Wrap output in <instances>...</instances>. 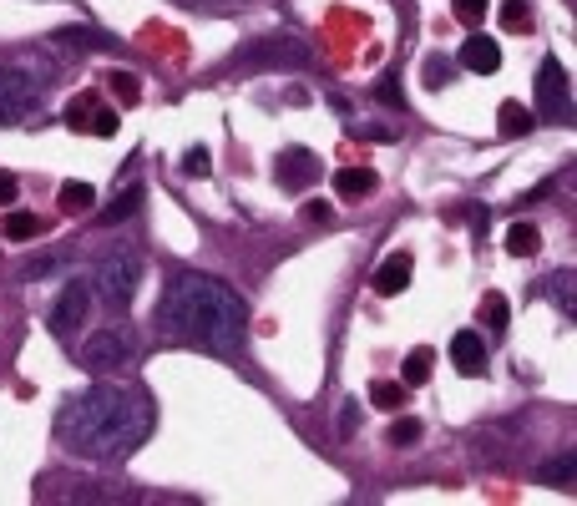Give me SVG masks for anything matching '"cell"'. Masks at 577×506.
<instances>
[{"instance_id":"cell-1","label":"cell","mask_w":577,"mask_h":506,"mask_svg":"<svg viewBox=\"0 0 577 506\" xmlns=\"http://www.w3.org/2000/svg\"><path fill=\"white\" fill-rule=\"evenodd\" d=\"M56 436L71 456L122 461L152 436V405L132 385H92L61 405Z\"/></svg>"},{"instance_id":"cell-2","label":"cell","mask_w":577,"mask_h":506,"mask_svg":"<svg viewBox=\"0 0 577 506\" xmlns=\"http://www.w3.org/2000/svg\"><path fill=\"white\" fill-rule=\"evenodd\" d=\"M162 324L198 350L238 355L243 334H249V309L213 274H178L168 294H162Z\"/></svg>"},{"instance_id":"cell-3","label":"cell","mask_w":577,"mask_h":506,"mask_svg":"<svg viewBox=\"0 0 577 506\" xmlns=\"http://www.w3.org/2000/svg\"><path fill=\"white\" fill-rule=\"evenodd\" d=\"M137 284H142V253H132V248L107 253V259L97 264V274H92V289L112 314H122L137 299Z\"/></svg>"},{"instance_id":"cell-4","label":"cell","mask_w":577,"mask_h":506,"mask_svg":"<svg viewBox=\"0 0 577 506\" xmlns=\"http://www.w3.org/2000/svg\"><path fill=\"white\" fill-rule=\"evenodd\" d=\"M41 107V81L21 66H0V127H21Z\"/></svg>"},{"instance_id":"cell-5","label":"cell","mask_w":577,"mask_h":506,"mask_svg":"<svg viewBox=\"0 0 577 506\" xmlns=\"http://www.w3.org/2000/svg\"><path fill=\"white\" fill-rule=\"evenodd\" d=\"M137 355V334L122 329V324H107V329H92L87 340H81V365L87 370H117Z\"/></svg>"},{"instance_id":"cell-6","label":"cell","mask_w":577,"mask_h":506,"mask_svg":"<svg viewBox=\"0 0 577 506\" xmlns=\"http://www.w3.org/2000/svg\"><path fill=\"white\" fill-rule=\"evenodd\" d=\"M537 117H547V122L572 117V87H567V71H562L557 56H547L542 71H537Z\"/></svg>"},{"instance_id":"cell-7","label":"cell","mask_w":577,"mask_h":506,"mask_svg":"<svg viewBox=\"0 0 577 506\" xmlns=\"http://www.w3.org/2000/svg\"><path fill=\"white\" fill-rule=\"evenodd\" d=\"M87 314H92V289L87 284H61V294L51 304V334L56 340H71V334L87 324Z\"/></svg>"},{"instance_id":"cell-8","label":"cell","mask_w":577,"mask_h":506,"mask_svg":"<svg viewBox=\"0 0 577 506\" xmlns=\"http://www.w3.org/2000/svg\"><path fill=\"white\" fill-rule=\"evenodd\" d=\"M238 61H249V66H304L309 61V46L294 41V36H274L264 46H249Z\"/></svg>"},{"instance_id":"cell-9","label":"cell","mask_w":577,"mask_h":506,"mask_svg":"<svg viewBox=\"0 0 577 506\" xmlns=\"http://www.w3.org/2000/svg\"><path fill=\"white\" fill-rule=\"evenodd\" d=\"M319 173L324 167L309 147H294V152L279 157V188H309V183H319Z\"/></svg>"},{"instance_id":"cell-10","label":"cell","mask_w":577,"mask_h":506,"mask_svg":"<svg viewBox=\"0 0 577 506\" xmlns=\"http://www.w3.org/2000/svg\"><path fill=\"white\" fill-rule=\"evenodd\" d=\"M451 360H456V370H461L466 380H476V375L486 370V345H481V334H476V329L451 334Z\"/></svg>"},{"instance_id":"cell-11","label":"cell","mask_w":577,"mask_h":506,"mask_svg":"<svg viewBox=\"0 0 577 506\" xmlns=\"http://www.w3.org/2000/svg\"><path fill=\"white\" fill-rule=\"evenodd\" d=\"M461 66L476 71V76H497V71H502V46L491 41V36H471V41L461 46Z\"/></svg>"},{"instance_id":"cell-12","label":"cell","mask_w":577,"mask_h":506,"mask_svg":"<svg viewBox=\"0 0 577 506\" xmlns=\"http://www.w3.org/2000/svg\"><path fill=\"white\" fill-rule=\"evenodd\" d=\"M537 481L557 486V491H572L577 486V451H557V456L537 461Z\"/></svg>"},{"instance_id":"cell-13","label":"cell","mask_w":577,"mask_h":506,"mask_svg":"<svg viewBox=\"0 0 577 506\" xmlns=\"http://www.w3.org/2000/svg\"><path fill=\"white\" fill-rule=\"evenodd\" d=\"M405 284H410V253H390V259L375 269V294H380V299H395Z\"/></svg>"},{"instance_id":"cell-14","label":"cell","mask_w":577,"mask_h":506,"mask_svg":"<svg viewBox=\"0 0 577 506\" xmlns=\"http://www.w3.org/2000/svg\"><path fill=\"white\" fill-rule=\"evenodd\" d=\"M335 193H340V198H365V193H375V167H340V173H335Z\"/></svg>"},{"instance_id":"cell-15","label":"cell","mask_w":577,"mask_h":506,"mask_svg":"<svg viewBox=\"0 0 577 506\" xmlns=\"http://www.w3.org/2000/svg\"><path fill=\"white\" fill-rule=\"evenodd\" d=\"M97 112H102V102H97L92 92H76V97L66 102V122H71L76 132H92V122H97Z\"/></svg>"},{"instance_id":"cell-16","label":"cell","mask_w":577,"mask_h":506,"mask_svg":"<svg viewBox=\"0 0 577 506\" xmlns=\"http://www.w3.org/2000/svg\"><path fill=\"white\" fill-rule=\"evenodd\" d=\"M431 365H436L431 345H416V350L405 355V365H400V380H405V385H426V380H431Z\"/></svg>"},{"instance_id":"cell-17","label":"cell","mask_w":577,"mask_h":506,"mask_svg":"<svg viewBox=\"0 0 577 506\" xmlns=\"http://www.w3.org/2000/svg\"><path fill=\"white\" fill-rule=\"evenodd\" d=\"M41 233V218L36 213H6V223H0V238H11V243H26V238H36Z\"/></svg>"},{"instance_id":"cell-18","label":"cell","mask_w":577,"mask_h":506,"mask_svg":"<svg viewBox=\"0 0 577 506\" xmlns=\"http://www.w3.org/2000/svg\"><path fill=\"white\" fill-rule=\"evenodd\" d=\"M137 198H142V188H137V183H132V188H122V193H117V198L97 213V223H122V218H132V213H137Z\"/></svg>"},{"instance_id":"cell-19","label":"cell","mask_w":577,"mask_h":506,"mask_svg":"<svg viewBox=\"0 0 577 506\" xmlns=\"http://www.w3.org/2000/svg\"><path fill=\"white\" fill-rule=\"evenodd\" d=\"M481 319H486V329L502 340V334H507V319H512V304H507L502 294H486V299H481Z\"/></svg>"},{"instance_id":"cell-20","label":"cell","mask_w":577,"mask_h":506,"mask_svg":"<svg viewBox=\"0 0 577 506\" xmlns=\"http://www.w3.org/2000/svg\"><path fill=\"white\" fill-rule=\"evenodd\" d=\"M537 243H542V233H537L532 223H512V228H507V253H512V259H527V253H537Z\"/></svg>"},{"instance_id":"cell-21","label":"cell","mask_w":577,"mask_h":506,"mask_svg":"<svg viewBox=\"0 0 577 506\" xmlns=\"http://www.w3.org/2000/svg\"><path fill=\"white\" fill-rule=\"evenodd\" d=\"M107 81H112V97H117L122 107H137V97H142V76H137V71H112Z\"/></svg>"},{"instance_id":"cell-22","label":"cell","mask_w":577,"mask_h":506,"mask_svg":"<svg viewBox=\"0 0 577 506\" xmlns=\"http://www.w3.org/2000/svg\"><path fill=\"white\" fill-rule=\"evenodd\" d=\"M547 294H552V304H557V314H562V319H572V314H577V304H572V274H567V269L547 279Z\"/></svg>"},{"instance_id":"cell-23","label":"cell","mask_w":577,"mask_h":506,"mask_svg":"<svg viewBox=\"0 0 577 506\" xmlns=\"http://www.w3.org/2000/svg\"><path fill=\"white\" fill-rule=\"evenodd\" d=\"M92 203H97L92 183H61V208H66V213H87Z\"/></svg>"},{"instance_id":"cell-24","label":"cell","mask_w":577,"mask_h":506,"mask_svg":"<svg viewBox=\"0 0 577 506\" xmlns=\"http://www.w3.org/2000/svg\"><path fill=\"white\" fill-rule=\"evenodd\" d=\"M532 122H537V117H532L522 102H502V132H507V137H522Z\"/></svg>"},{"instance_id":"cell-25","label":"cell","mask_w":577,"mask_h":506,"mask_svg":"<svg viewBox=\"0 0 577 506\" xmlns=\"http://www.w3.org/2000/svg\"><path fill=\"white\" fill-rule=\"evenodd\" d=\"M416 441H421V420L400 415L395 426H390V446H416Z\"/></svg>"},{"instance_id":"cell-26","label":"cell","mask_w":577,"mask_h":506,"mask_svg":"<svg viewBox=\"0 0 577 506\" xmlns=\"http://www.w3.org/2000/svg\"><path fill=\"white\" fill-rule=\"evenodd\" d=\"M370 400H375L380 410H395V405L405 400V385H390V380H375V385H370Z\"/></svg>"},{"instance_id":"cell-27","label":"cell","mask_w":577,"mask_h":506,"mask_svg":"<svg viewBox=\"0 0 577 506\" xmlns=\"http://www.w3.org/2000/svg\"><path fill=\"white\" fill-rule=\"evenodd\" d=\"M502 26H507V31H527V26H532V16H527L522 0H507V6H502Z\"/></svg>"},{"instance_id":"cell-28","label":"cell","mask_w":577,"mask_h":506,"mask_svg":"<svg viewBox=\"0 0 577 506\" xmlns=\"http://www.w3.org/2000/svg\"><path fill=\"white\" fill-rule=\"evenodd\" d=\"M451 71H456V61H446V56H431V61H426V81H431V87H446Z\"/></svg>"},{"instance_id":"cell-29","label":"cell","mask_w":577,"mask_h":506,"mask_svg":"<svg viewBox=\"0 0 577 506\" xmlns=\"http://www.w3.org/2000/svg\"><path fill=\"white\" fill-rule=\"evenodd\" d=\"M481 16H486V0H456V21L481 26Z\"/></svg>"},{"instance_id":"cell-30","label":"cell","mask_w":577,"mask_h":506,"mask_svg":"<svg viewBox=\"0 0 577 506\" xmlns=\"http://www.w3.org/2000/svg\"><path fill=\"white\" fill-rule=\"evenodd\" d=\"M183 167H188V173H193V178H203V173H208V152H203V147H188V157H183Z\"/></svg>"},{"instance_id":"cell-31","label":"cell","mask_w":577,"mask_h":506,"mask_svg":"<svg viewBox=\"0 0 577 506\" xmlns=\"http://www.w3.org/2000/svg\"><path fill=\"white\" fill-rule=\"evenodd\" d=\"M16 198H21V183L11 173H0V203H16Z\"/></svg>"},{"instance_id":"cell-32","label":"cell","mask_w":577,"mask_h":506,"mask_svg":"<svg viewBox=\"0 0 577 506\" xmlns=\"http://www.w3.org/2000/svg\"><path fill=\"white\" fill-rule=\"evenodd\" d=\"M355 426H360V405H345V415H340V436H355Z\"/></svg>"},{"instance_id":"cell-33","label":"cell","mask_w":577,"mask_h":506,"mask_svg":"<svg viewBox=\"0 0 577 506\" xmlns=\"http://www.w3.org/2000/svg\"><path fill=\"white\" fill-rule=\"evenodd\" d=\"M329 218H335V208H329V203H309V223H329Z\"/></svg>"},{"instance_id":"cell-34","label":"cell","mask_w":577,"mask_h":506,"mask_svg":"<svg viewBox=\"0 0 577 506\" xmlns=\"http://www.w3.org/2000/svg\"><path fill=\"white\" fill-rule=\"evenodd\" d=\"M380 97H385L390 107H400V87H395V81H385V87H380Z\"/></svg>"}]
</instances>
